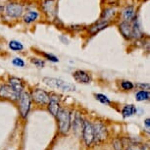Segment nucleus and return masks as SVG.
Masks as SVG:
<instances>
[{"label":"nucleus","mask_w":150,"mask_h":150,"mask_svg":"<svg viewBox=\"0 0 150 150\" xmlns=\"http://www.w3.org/2000/svg\"><path fill=\"white\" fill-rule=\"evenodd\" d=\"M43 83L47 84L48 86L53 87L56 89H60L62 91L69 92V91H75L76 86L75 84L69 83V81H65L61 79H55V78H44Z\"/></svg>","instance_id":"obj_1"},{"label":"nucleus","mask_w":150,"mask_h":150,"mask_svg":"<svg viewBox=\"0 0 150 150\" xmlns=\"http://www.w3.org/2000/svg\"><path fill=\"white\" fill-rule=\"evenodd\" d=\"M19 110L20 114H21L22 118H27V116L29 115L30 109V104H32V97L27 91H23L20 93L19 95Z\"/></svg>","instance_id":"obj_2"},{"label":"nucleus","mask_w":150,"mask_h":150,"mask_svg":"<svg viewBox=\"0 0 150 150\" xmlns=\"http://www.w3.org/2000/svg\"><path fill=\"white\" fill-rule=\"evenodd\" d=\"M57 119L59 122V131L62 134H66L71 127V115L70 113L65 109H61L58 111Z\"/></svg>","instance_id":"obj_3"},{"label":"nucleus","mask_w":150,"mask_h":150,"mask_svg":"<svg viewBox=\"0 0 150 150\" xmlns=\"http://www.w3.org/2000/svg\"><path fill=\"white\" fill-rule=\"evenodd\" d=\"M23 11H24L23 6L17 2H10L5 7V12L10 18H20L23 14Z\"/></svg>","instance_id":"obj_4"},{"label":"nucleus","mask_w":150,"mask_h":150,"mask_svg":"<svg viewBox=\"0 0 150 150\" xmlns=\"http://www.w3.org/2000/svg\"><path fill=\"white\" fill-rule=\"evenodd\" d=\"M35 102H36L39 105H46L49 102V94L44 91L43 89H35L32 92V96H30Z\"/></svg>","instance_id":"obj_5"},{"label":"nucleus","mask_w":150,"mask_h":150,"mask_svg":"<svg viewBox=\"0 0 150 150\" xmlns=\"http://www.w3.org/2000/svg\"><path fill=\"white\" fill-rule=\"evenodd\" d=\"M19 93L15 91L10 86H0V97L3 99H8L11 101H16L19 98Z\"/></svg>","instance_id":"obj_6"},{"label":"nucleus","mask_w":150,"mask_h":150,"mask_svg":"<svg viewBox=\"0 0 150 150\" xmlns=\"http://www.w3.org/2000/svg\"><path fill=\"white\" fill-rule=\"evenodd\" d=\"M83 132L86 145H91V143L94 141V131H93L92 124H90L88 121H83Z\"/></svg>","instance_id":"obj_7"},{"label":"nucleus","mask_w":150,"mask_h":150,"mask_svg":"<svg viewBox=\"0 0 150 150\" xmlns=\"http://www.w3.org/2000/svg\"><path fill=\"white\" fill-rule=\"evenodd\" d=\"M93 126V131H94V140L96 141H103L107 138V129L105 128V126L100 123V122H97L95 123Z\"/></svg>","instance_id":"obj_8"},{"label":"nucleus","mask_w":150,"mask_h":150,"mask_svg":"<svg viewBox=\"0 0 150 150\" xmlns=\"http://www.w3.org/2000/svg\"><path fill=\"white\" fill-rule=\"evenodd\" d=\"M73 77L78 83H84V84H88L91 83V77H90V75L83 70H77L76 72H74Z\"/></svg>","instance_id":"obj_9"},{"label":"nucleus","mask_w":150,"mask_h":150,"mask_svg":"<svg viewBox=\"0 0 150 150\" xmlns=\"http://www.w3.org/2000/svg\"><path fill=\"white\" fill-rule=\"evenodd\" d=\"M60 110V104H59V98L56 95L49 96V102H48V111L53 116H57L58 111Z\"/></svg>","instance_id":"obj_10"},{"label":"nucleus","mask_w":150,"mask_h":150,"mask_svg":"<svg viewBox=\"0 0 150 150\" xmlns=\"http://www.w3.org/2000/svg\"><path fill=\"white\" fill-rule=\"evenodd\" d=\"M109 24H110V22H108V21L100 20V21L95 23L94 25H92V26L89 28L88 32H89L90 35H96V33H98L99 32H101V30H103L104 29H106V28L109 26Z\"/></svg>","instance_id":"obj_11"},{"label":"nucleus","mask_w":150,"mask_h":150,"mask_svg":"<svg viewBox=\"0 0 150 150\" xmlns=\"http://www.w3.org/2000/svg\"><path fill=\"white\" fill-rule=\"evenodd\" d=\"M120 32L122 33L125 38L131 39L132 38V24L131 22H127V21H123L120 24Z\"/></svg>","instance_id":"obj_12"},{"label":"nucleus","mask_w":150,"mask_h":150,"mask_svg":"<svg viewBox=\"0 0 150 150\" xmlns=\"http://www.w3.org/2000/svg\"><path fill=\"white\" fill-rule=\"evenodd\" d=\"M132 29V38H140L142 36V30L140 29L139 22L137 20V16H135L131 21Z\"/></svg>","instance_id":"obj_13"},{"label":"nucleus","mask_w":150,"mask_h":150,"mask_svg":"<svg viewBox=\"0 0 150 150\" xmlns=\"http://www.w3.org/2000/svg\"><path fill=\"white\" fill-rule=\"evenodd\" d=\"M9 83L10 86L17 91L20 94L23 90H24V83H23L22 80H20L18 78H10L9 79Z\"/></svg>","instance_id":"obj_14"},{"label":"nucleus","mask_w":150,"mask_h":150,"mask_svg":"<svg viewBox=\"0 0 150 150\" xmlns=\"http://www.w3.org/2000/svg\"><path fill=\"white\" fill-rule=\"evenodd\" d=\"M123 18H124V21H127V22H131L132 19L137 16L135 14V10L134 6H127L125 9L123 10Z\"/></svg>","instance_id":"obj_15"},{"label":"nucleus","mask_w":150,"mask_h":150,"mask_svg":"<svg viewBox=\"0 0 150 150\" xmlns=\"http://www.w3.org/2000/svg\"><path fill=\"white\" fill-rule=\"evenodd\" d=\"M137 107L132 104H129V105H126L122 110V114H123L124 118H129V117H132L134 116V114H137Z\"/></svg>","instance_id":"obj_16"},{"label":"nucleus","mask_w":150,"mask_h":150,"mask_svg":"<svg viewBox=\"0 0 150 150\" xmlns=\"http://www.w3.org/2000/svg\"><path fill=\"white\" fill-rule=\"evenodd\" d=\"M38 17H39V14H38V11L30 10L24 16L23 20H24V22L27 23V24H30V23L36 21V20L38 19Z\"/></svg>","instance_id":"obj_17"},{"label":"nucleus","mask_w":150,"mask_h":150,"mask_svg":"<svg viewBox=\"0 0 150 150\" xmlns=\"http://www.w3.org/2000/svg\"><path fill=\"white\" fill-rule=\"evenodd\" d=\"M42 7H43V10L45 11V13L50 14V15H53L55 13V3L54 0H45L42 4Z\"/></svg>","instance_id":"obj_18"},{"label":"nucleus","mask_w":150,"mask_h":150,"mask_svg":"<svg viewBox=\"0 0 150 150\" xmlns=\"http://www.w3.org/2000/svg\"><path fill=\"white\" fill-rule=\"evenodd\" d=\"M73 128L76 132H83V120L81 118V116L77 113L75 117V120H74V124H73Z\"/></svg>","instance_id":"obj_19"},{"label":"nucleus","mask_w":150,"mask_h":150,"mask_svg":"<svg viewBox=\"0 0 150 150\" xmlns=\"http://www.w3.org/2000/svg\"><path fill=\"white\" fill-rule=\"evenodd\" d=\"M115 14H116L115 8H106V9L102 12V15H101L100 20H104V21L110 22V20L115 16Z\"/></svg>","instance_id":"obj_20"},{"label":"nucleus","mask_w":150,"mask_h":150,"mask_svg":"<svg viewBox=\"0 0 150 150\" xmlns=\"http://www.w3.org/2000/svg\"><path fill=\"white\" fill-rule=\"evenodd\" d=\"M150 98V93L148 90H144L141 89L139 91L137 92L135 94V99L137 101H145V100H149Z\"/></svg>","instance_id":"obj_21"},{"label":"nucleus","mask_w":150,"mask_h":150,"mask_svg":"<svg viewBox=\"0 0 150 150\" xmlns=\"http://www.w3.org/2000/svg\"><path fill=\"white\" fill-rule=\"evenodd\" d=\"M8 45H9L10 49L14 50V51H22L24 49V45L18 40H11Z\"/></svg>","instance_id":"obj_22"},{"label":"nucleus","mask_w":150,"mask_h":150,"mask_svg":"<svg viewBox=\"0 0 150 150\" xmlns=\"http://www.w3.org/2000/svg\"><path fill=\"white\" fill-rule=\"evenodd\" d=\"M96 100H98L99 102H101L102 104H106V105H110L111 104V101H110V99L107 97L106 95L104 94H94Z\"/></svg>","instance_id":"obj_23"},{"label":"nucleus","mask_w":150,"mask_h":150,"mask_svg":"<svg viewBox=\"0 0 150 150\" xmlns=\"http://www.w3.org/2000/svg\"><path fill=\"white\" fill-rule=\"evenodd\" d=\"M121 87L124 90H131L134 87V84L129 81H123L121 83Z\"/></svg>","instance_id":"obj_24"},{"label":"nucleus","mask_w":150,"mask_h":150,"mask_svg":"<svg viewBox=\"0 0 150 150\" xmlns=\"http://www.w3.org/2000/svg\"><path fill=\"white\" fill-rule=\"evenodd\" d=\"M30 62L33 64H35L36 67L38 68H43L44 67V61H42L41 59H38V58H32L30 59Z\"/></svg>","instance_id":"obj_25"},{"label":"nucleus","mask_w":150,"mask_h":150,"mask_svg":"<svg viewBox=\"0 0 150 150\" xmlns=\"http://www.w3.org/2000/svg\"><path fill=\"white\" fill-rule=\"evenodd\" d=\"M12 63H13V65H15L16 67H24L25 66V62L22 58H18V57L14 58L12 60Z\"/></svg>","instance_id":"obj_26"},{"label":"nucleus","mask_w":150,"mask_h":150,"mask_svg":"<svg viewBox=\"0 0 150 150\" xmlns=\"http://www.w3.org/2000/svg\"><path fill=\"white\" fill-rule=\"evenodd\" d=\"M43 56L45 59H47V60L51 61V62H54V63H57L59 62V59L58 57H56V56L52 55V54H48V53H43Z\"/></svg>","instance_id":"obj_27"},{"label":"nucleus","mask_w":150,"mask_h":150,"mask_svg":"<svg viewBox=\"0 0 150 150\" xmlns=\"http://www.w3.org/2000/svg\"><path fill=\"white\" fill-rule=\"evenodd\" d=\"M114 148L115 150H123V143H122V141L120 139H115Z\"/></svg>","instance_id":"obj_28"},{"label":"nucleus","mask_w":150,"mask_h":150,"mask_svg":"<svg viewBox=\"0 0 150 150\" xmlns=\"http://www.w3.org/2000/svg\"><path fill=\"white\" fill-rule=\"evenodd\" d=\"M128 150H145L143 146H139L137 144H132L128 147Z\"/></svg>","instance_id":"obj_29"},{"label":"nucleus","mask_w":150,"mask_h":150,"mask_svg":"<svg viewBox=\"0 0 150 150\" xmlns=\"http://www.w3.org/2000/svg\"><path fill=\"white\" fill-rule=\"evenodd\" d=\"M137 87H139V88H142V89H146V90H149V83H137L135 84Z\"/></svg>","instance_id":"obj_30"},{"label":"nucleus","mask_w":150,"mask_h":150,"mask_svg":"<svg viewBox=\"0 0 150 150\" xmlns=\"http://www.w3.org/2000/svg\"><path fill=\"white\" fill-rule=\"evenodd\" d=\"M144 124H145V127L147 129H149V125H150V120L149 119H146L145 122H144Z\"/></svg>","instance_id":"obj_31"},{"label":"nucleus","mask_w":150,"mask_h":150,"mask_svg":"<svg viewBox=\"0 0 150 150\" xmlns=\"http://www.w3.org/2000/svg\"><path fill=\"white\" fill-rule=\"evenodd\" d=\"M2 10H3V7H2V6H0V11H2Z\"/></svg>","instance_id":"obj_32"}]
</instances>
